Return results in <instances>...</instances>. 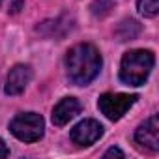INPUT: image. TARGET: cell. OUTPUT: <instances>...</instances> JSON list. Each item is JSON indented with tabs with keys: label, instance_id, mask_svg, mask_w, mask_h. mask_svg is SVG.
Returning <instances> with one entry per match:
<instances>
[{
	"label": "cell",
	"instance_id": "obj_1",
	"mask_svg": "<svg viewBox=\"0 0 159 159\" xmlns=\"http://www.w3.org/2000/svg\"><path fill=\"white\" fill-rule=\"evenodd\" d=\"M103 66L101 54L92 43H77L66 54V71L77 86H86L99 75Z\"/></svg>",
	"mask_w": 159,
	"mask_h": 159
},
{
	"label": "cell",
	"instance_id": "obj_2",
	"mask_svg": "<svg viewBox=\"0 0 159 159\" xmlns=\"http://www.w3.org/2000/svg\"><path fill=\"white\" fill-rule=\"evenodd\" d=\"M155 64V56L146 49H133L122 56L120 62V81L127 86H142L150 77Z\"/></svg>",
	"mask_w": 159,
	"mask_h": 159
},
{
	"label": "cell",
	"instance_id": "obj_3",
	"mask_svg": "<svg viewBox=\"0 0 159 159\" xmlns=\"http://www.w3.org/2000/svg\"><path fill=\"white\" fill-rule=\"evenodd\" d=\"M10 131L23 142H36L45 133V120L38 112H21L10 122Z\"/></svg>",
	"mask_w": 159,
	"mask_h": 159
},
{
	"label": "cell",
	"instance_id": "obj_4",
	"mask_svg": "<svg viewBox=\"0 0 159 159\" xmlns=\"http://www.w3.org/2000/svg\"><path fill=\"white\" fill-rule=\"evenodd\" d=\"M137 96L135 94H103L98 99V109L101 111V114L105 118H109L111 122H118L125 116V112L137 103Z\"/></svg>",
	"mask_w": 159,
	"mask_h": 159
},
{
	"label": "cell",
	"instance_id": "obj_5",
	"mask_svg": "<svg viewBox=\"0 0 159 159\" xmlns=\"http://www.w3.org/2000/svg\"><path fill=\"white\" fill-rule=\"evenodd\" d=\"M135 142L146 150L155 153L159 150V122H157V114H152L148 120H144L137 131H135Z\"/></svg>",
	"mask_w": 159,
	"mask_h": 159
},
{
	"label": "cell",
	"instance_id": "obj_6",
	"mask_svg": "<svg viewBox=\"0 0 159 159\" xmlns=\"http://www.w3.org/2000/svg\"><path fill=\"white\" fill-rule=\"evenodd\" d=\"M101 137H103V125L98 120H92V118L79 122L69 133L71 142H75L77 146H90L96 140H99Z\"/></svg>",
	"mask_w": 159,
	"mask_h": 159
},
{
	"label": "cell",
	"instance_id": "obj_7",
	"mask_svg": "<svg viewBox=\"0 0 159 159\" xmlns=\"http://www.w3.org/2000/svg\"><path fill=\"white\" fill-rule=\"evenodd\" d=\"M30 81H32V67L28 64H17L8 73L4 92L8 96H19L21 92H25Z\"/></svg>",
	"mask_w": 159,
	"mask_h": 159
},
{
	"label": "cell",
	"instance_id": "obj_8",
	"mask_svg": "<svg viewBox=\"0 0 159 159\" xmlns=\"http://www.w3.org/2000/svg\"><path fill=\"white\" fill-rule=\"evenodd\" d=\"M79 112H81V103H79V99L75 98H64L60 99L54 109H52V124L62 127L66 124H69V120H73Z\"/></svg>",
	"mask_w": 159,
	"mask_h": 159
},
{
	"label": "cell",
	"instance_id": "obj_9",
	"mask_svg": "<svg viewBox=\"0 0 159 159\" xmlns=\"http://www.w3.org/2000/svg\"><path fill=\"white\" fill-rule=\"evenodd\" d=\"M118 41H129V39H135L139 34H140V25L135 21V19H124L116 30H114Z\"/></svg>",
	"mask_w": 159,
	"mask_h": 159
},
{
	"label": "cell",
	"instance_id": "obj_10",
	"mask_svg": "<svg viewBox=\"0 0 159 159\" xmlns=\"http://www.w3.org/2000/svg\"><path fill=\"white\" fill-rule=\"evenodd\" d=\"M137 10L144 17H155L159 13V0H137Z\"/></svg>",
	"mask_w": 159,
	"mask_h": 159
},
{
	"label": "cell",
	"instance_id": "obj_11",
	"mask_svg": "<svg viewBox=\"0 0 159 159\" xmlns=\"http://www.w3.org/2000/svg\"><path fill=\"white\" fill-rule=\"evenodd\" d=\"M112 8H114V2H111V0H96V2L92 4V13L103 17V15H107Z\"/></svg>",
	"mask_w": 159,
	"mask_h": 159
},
{
	"label": "cell",
	"instance_id": "obj_12",
	"mask_svg": "<svg viewBox=\"0 0 159 159\" xmlns=\"http://www.w3.org/2000/svg\"><path fill=\"white\" fill-rule=\"evenodd\" d=\"M103 157H105V159H107V157H124V152H122L120 148H114V146H112V148H109V150L103 153Z\"/></svg>",
	"mask_w": 159,
	"mask_h": 159
},
{
	"label": "cell",
	"instance_id": "obj_13",
	"mask_svg": "<svg viewBox=\"0 0 159 159\" xmlns=\"http://www.w3.org/2000/svg\"><path fill=\"white\" fill-rule=\"evenodd\" d=\"M8 155H10V150H8V146L4 144V140L0 139V159H2V157H8Z\"/></svg>",
	"mask_w": 159,
	"mask_h": 159
},
{
	"label": "cell",
	"instance_id": "obj_14",
	"mask_svg": "<svg viewBox=\"0 0 159 159\" xmlns=\"http://www.w3.org/2000/svg\"><path fill=\"white\" fill-rule=\"evenodd\" d=\"M0 4H2V0H0Z\"/></svg>",
	"mask_w": 159,
	"mask_h": 159
}]
</instances>
